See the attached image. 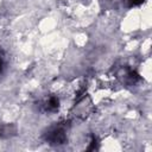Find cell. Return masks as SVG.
<instances>
[{
	"label": "cell",
	"mask_w": 152,
	"mask_h": 152,
	"mask_svg": "<svg viewBox=\"0 0 152 152\" xmlns=\"http://www.w3.org/2000/svg\"><path fill=\"white\" fill-rule=\"evenodd\" d=\"M43 139L51 146H61L66 142V125L64 122H56L48 127L43 133Z\"/></svg>",
	"instance_id": "6da1fadb"
},
{
	"label": "cell",
	"mask_w": 152,
	"mask_h": 152,
	"mask_svg": "<svg viewBox=\"0 0 152 152\" xmlns=\"http://www.w3.org/2000/svg\"><path fill=\"white\" fill-rule=\"evenodd\" d=\"M146 0H122L124 5L127 7V8H132V7H138L140 5H142Z\"/></svg>",
	"instance_id": "5b68a950"
},
{
	"label": "cell",
	"mask_w": 152,
	"mask_h": 152,
	"mask_svg": "<svg viewBox=\"0 0 152 152\" xmlns=\"http://www.w3.org/2000/svg\"><path fill=\"white\" fill-rule=\"evenodd\" d=\"M17 132V128L13 124H5L0 126V138H8L14 135Z\"/></svg>",
	"instance_id": "277c9868"
},
{
	"label": "cell",
	"mask_w": 152,
	"mask_h": 152,
	"mask_svg": "<svg viewBox=\"0 0 152 152\" xmlns=\"http://www.w3.org/2000/svg\"><path fill=\"white\" fill-rule=\"evenodd\" d=\"M40 107L45 113H56L59 108V99L56 95H50L42 102Z\"/></svg>",
	"instance_id": "3957f363"
},
{
	"label": "cell",
	"mask_w": 152,
	"mask_h": 152,
	"mask_svg": "<svg viewBox=\"0 0 152 152\" xmlns=\"http://www.w3.org/2000/svg\"><path fill=\"white\" fill-rule=\"evenodd\" d=\"M5 66H6L5 56H4V52L0 50V75L4 72V70H5Z\"/></svg>",
	"instance_id": "8992f818"
},
{
	"label": "cell",
	"mask_w": 152,
	"mask_h": 152,
	"mask_svg": "<svg viewBox=\"0 0 152 152\" xmlns=\"http://www.w3.org/2000/svg\"><path fill=\"white\" fill-rule=\"evenodd\" d=\"M118 77L121 78V81H122L124 83H127V84H129V86L135 84V83L140 80L139 75H138L133 69L128 68L127 65H126V66H122V68L119 70Z\"/></svg>",
	"instance_id": "7a4b0ae2"
},
{
	"label": "cell",
	"mask_w": 152,
	"mask_h": 152,
	"mask_svg": "<svg viewBox=\"0 0 152 152\" xmlns=\"http://www.w3.org/2000/svg\"><path fill=\"white\" fill-rule=\"evenodd\" d=\"M97 139H96V137H91V141H90V146L87 148V150H97L99 148V146H97Z\"/></svg>",
	"instance_id": "52a82bcc"
}]
</instances>
